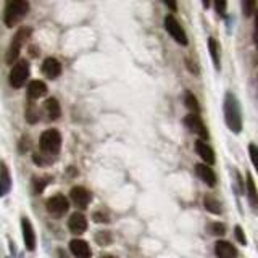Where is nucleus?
<instances>
[{
  "instance_id": "30",
  "label": "nucleus",
  "mask_w": 258,
  "mask_h": 258,
  "mask_svg": "<svg viewBox=\"0 0 258 258\" xmlns=\"http://www.w3.org/2000/svg\"><path fill=\"white\" fill-rule=\"evenodd\" d=\"M163 2H165V5H166L168 8H171L173 12L177 10V2H176V0H163Z\"/></svg>"
},
{
  "instance_id": "24",
  "label": "nucleus",
  "mask_w": 258,
  "mask_h": 258,
  "mask_svg": "<svg viewBox=\"0 0 258 258\" xmlns=\"http://www.w3.org/2000/svg\"><path fill=\"white\" fill-rule=\"evenodd\" d=\"M242 10L245 16H252L255 12V0H242Z\"/></svg>"
},
{
  "instance_id": "4",
  "label": "nucleus",
  "mask_w": 258,
  "mask_h": 258,
  "mask_svg": "<svg viewBox=\"0 0 258 258\" xmlns=\"http://www.w3.org/2000/svg\"><path fill=\"white\" fill-rule=\"evenodd\" d=\"M28 78H29V63L26 60H20V61L13 63L10 76H8L10 86L15 89H21L24 84H26Z\"/></svg>"
},
{
  "instance_id": "5",
  "label": "nucleus",
  "mask_w": 258,
  "mask_h": 258,
  "mask_svg": "<svg viewBox=\"0 0 258 258\" xmlns=\"http://www.w3.org/2000/svg\"><path fill=\"white\" fill-rule=\"evenodd\" d=\"M60 147H61V136L58 133V129H47V131L42 133V136H40V149L45 153L55 155V153L60 152Z\"/></svg>"
},
{
  "instance_id": "31",
  "label": "nucleus",
  "mask_w": 258,
  "mask_h": 258,
  "mask_svg": "<svg viewBox=\"0 0 258 258\" xmlns=\"http://www.w3.org/2000/svg\"><path fill=\"white\" fill-rule=\"evenodd\" d=\"M213 232L215 234H224V228H223L220 223H215L213 224Z\"/></svg>"
},
{
  "instance_id": "18",
  "label": "nucleus",
  "mask_w": 258,
  "mask_h": 258,
  "mask_svg": "<svg viewBox=\"0 0 258 258\" xmlns=\"http://www.w3.org/2000/svg\"><path fill=\"white\" fill-rule=\"evenodd\" d=\"M10 187H12V179H10V173H8V168L5 163H0V197H4L10 190Z\"/></svg>"
},
{
  "instance_id": "28",
  "label": "nucleus",
  "mask_w": 258,
  "mask_h": 258,
  "mask_svg": "<svg viewBox=\"0 0 258 258\" xmlns=\"http://www.w3.org/2000/svg\"><path fill=\"white\" fill-rule=\"evenodd\" d=\"M248 150H250V157H252V163L256 166V158H258V155H256V147H255V144H250Z\"/></svg>"
},
{
  "instance_id": "25",
  "label": "nucleus",
  "mask_w": 258,
  "mask_h": 258,
  "mask_svg": "<svg viewBox=\"0 0 258 258\" xmlns=\"http://www.w3.org/2000/svg\"><path fill=\"white\" fill-rule=\"evenodd\" d=\"M215 8L218 16H226V8H228V0H215Z\"/></svg>"
},
{
  "instance_id": "14",
  "label": "nucleus",
  "mask_w": 258,
  "mask_h": 258,
  "mask_svg": "<svg viewBox=\"0 0 258 258\" xmlns=\"http://www.w3.org/2000/svg\"><path fill=\"white\" fill-rule=\"evenodd\" d=\"M196 173H197V176L200 177L202 181L210 185V187H213V185L216 184V174H215V171L208 165L197 163L196 165Z\"/></svg>"
},
{
  "instance_id": "1",
  "label": "nucleus",
  "mask_w": 258,
  "mask_h": 258,
  "mask_svg": "<svg viewBox=\"0 0 258 258\" xmlns=\"http://www.w3.org/2000/svg\"><path fill=\"white\" fill-rule=\"evenodd\" d=\"M224 118L226 124L232 133L239 134L242 131V115H240V107L237 99L231 92L226 94L224 99Z\"/></svg>"
},
{
  "instance_id": "21",
  "label": "nucleus",
  "mask_w": 258,
  "mask_h": 258,
  "mask_svg": "<svg viewBox=\"0 0 258 258\" xmlns=\"http://www.w3.org/2000/svg\"><path fill=\"white\" fill-rule=\"evenodd\" d=\"M205 208L208 210V212H212L215 215H220L221 213V205H220V202H218L213 196H207L205 197Z\"/></svg>"
},
{
  "instance_id": "34",
  "label": "nucleus",
  "mask_w": 258,
  "mask_h": 258,
  "mask_svg": "<svg viewBox=\"0 0 258 258\" xmlns=\"http://www.w3.org/2000/svg\"><path fill=\"white\" fill-rule=\"evenodd\" d=\"M102 258H115V256H110V255H105V256H102Z\"/></svg>"
},
{
  "instance_id": "22",
  "label": "nucleus",
  "mask_w": 258,
  "mask_h": 258,
  "mask_svg": "<svg viewBox=\"0 0 258 258\" xmlns=\"http://www.w3.org/2000/svg\"><path fill=\"white\" fill-rule=\"evenodd\" d=\"M185 107H187L192 113H196V115H199L200 111V105H199V100L194 97V94L187 92L185 94Z\"/></svg>"
},
{
  "instance_id": "26",
  "label": "nucleus",
  "mask_w": 258,
  "mask_h": 258,
  "mask_svg": "<svg viewBox=\"0 0 258 258\" xmlns=\"http://www.w3.org/2000/svg\"><path fill=\"white\" fill-rule=\"evenodd\" d=\"M95 240L99 242L100 245H107L111 242V236H110V232H97Z\"/></svg>"
},
{
  "instance_id": "10",
  "label": "nucleus",
  "mask_w": 258,
  "mask_h": 258,
  "mask_svg": "<svg viewBox=\"0 0 258 258\" xmlns=\"http://www.w3.org/2000/svg\"><path fill=\"white\" fill-rule=\"evenodd\" d=\"M21 229H23V240H24V245L32 252V250L36 248V234H34V229H32V224L28 218H23L21 220Z\"/></svg>"
},
{
  "instance_id": "23",
  "label": "nucleus",
  "mask_w": 258,
  "mask_h": 258,
  "mask_svg": "<svg viewBox=\"0 0 258 258\" xmlns=\"http://www.w3.org/2000/svg\"><path fill=\"white\" fill-rule=\"evenodd\" d=\"M247 190H248V196L250 200H252V205H256V190H255V182H253V177L252 176H247Z\"/></svg>"
},
{
  "instance_id": "17",
  "label": "nucleus",
  "mask_w": 258,
  "mask_h": 258,
  "mask_svg": "<svg viewBox=\"0 0 258 258\" xmlns=\"http://www.w3.org/2000/svg\"><path fill=\"white\" fill-rule=\"evenodd\" d=\"M28 94H29V99L31 100H36V99H40V97H44L47 94V86L44 81H31L29 86H28Z\"/></svg>"
},
{
  "instance_id": "12",
  "label": "nucleus",
  "mask_w": 258,
  "mask_h": 258,
  "mask_svg": "<svg viewBox=\"0 0 258 258\" xmlns=\"http://www.w3.org/2000/svg\"><path fill=\"white\" fill-rule=\"evenodd\" d=\"M68 228L73 234H76V236H79V234H83L86 229H87V220L86 216L83 213H73L70 216V221H68Z\"/></svg>"
},
{
  "instance_id": "11",
  "label": "nucleus",
  "mask_w": 258,
  "mask_h": 258,
  "mask_svg": "<svg viewBox=\"0 0 258 258\" xmlns=\"http://www.w3.org/2000/svg\"><path fill=\"white\" fill-rule=\"evenodd\" d=\"M70 250L76 258H91V255H92L91 248H89V244L83 239H73L70 242Z\"/></svg>"
},
{
  "instance_id": "15",
  "label": "nucleus",
  "mask_w": 258,
  "mask_h": 258,
  "mask_svg": "<svg viewBox=\"0 0 258 258\" xmlns=\"http://www.w3.org/2000/svg\"><path fill=\"white\" fill-rule=\"evenodd\" d=\"M215 253L218 258H234L237 255V250L228 240H218L215 244Z\"/></svg>"
},
{
  "instance_id": "27",
  "label": "nucleus",
  "mask_w": 258,
  "mask_h": 258,
  "mask_svg": "<svg viewBox=\"0 0 258 258\" xmlns=\"http://www.w3.org/2000/svg\"><path fill=\"white\" fill-rule=\"evenodd\" d=\"M26 118H28V121L29 123H36V119H37V111H36V108H34V105H29L28 107V111H26Z\"/></svg>"
},
{
  "instance_id": "2",
  "label": "nucleus",
  "mask_w": 258,
  "mask_h": 258,
  "mask_svg": "<svg viewBox=\"0 0 258 258\" xmlns=\"http://www.w3.org/2000/svg\"><path fill=\"white\" fill-rule=\"evenodd\" d=\"M29 12L28 0H8L4 13V21L7 28H13L16 23H20Z\"/></svg>"
},
{
  "instance_id": "13",
  "label": "nucleus",
  "mask_w": 258,
  "mask_h": 258,
  "mask_svg": "<svg viewBox=\"0 0 258 258\" xmlns=\"http://www.w3.org/2000/svg\"><path fill=\"white\" fill-rule=\"evenodd\" d=\"M42 73L48 79H56L61 75V64L56 58H45L42 63Z\"/></svg>"
},
{
  "instance_id": "20",
  "label": "nucleus",
  "mask_w": 258,
  "mask_h": 258,
  "mask_svg": "<svg viewBox=\"0 0 258 258\" xmlns=\"http://www.w3.org/2000/svg\"><path fill=\"white\" fill-rule=\"evenodd\" d=\"M208 48H210V55H212V60L216 70L221 68V60H220V44L216 42L215 37L208 39Z\"/></svg>"
},
{
  "instance_id": "32",
  "label": "nucleus",
  "mask_w": 258,
  "mask_h": 258,
  "mask_svg": "<svg viewBox=\"0 0 258 258\" xmlns=\"http://www.w3.org/2000/svg\"><path fill=\"white\" fill-rule=\"evenodd\" d=\"M94 218H95V221H97V223H103V221H108V220H107V216H103V215H99V213H95V216H94Z\"/></svg>"
},
{
  "instance_id": "33",
  "label": "nucleus",
  "mask_w": 258,
  "mask_h": 258,
  "mask_svg": "<svg viewBox=\"0 0 258 258\" xmlns=\"http://www.w3.org/2000/svg\"><path fill=\"white\" fill-rule=\"evenodd\" d=\"M210 4H212V2H210V0H202V5H204V8H208V7H210Z\"/></svg>"
},
{
  "instance_id": "8",
  "label": "nucleus",
  "mask_w": 258,
  "mask_h": 258,
  "mask_svg": "<svg viewBox=\"0 0 258 258\" xmlns=\"http://www.w3.org/2000/svg\"><path fill=\"white\" fill-rule=\"evenodd\" d=\"M184 124L187 126L192 133H196L200 137V141L208 139V133H207V127L204 124V121H202V118L199 115H196V113H190V115L185 116Z\"/></svg>"
},
{
  "instance_id": "6",
  "label": "nucleus",
  "mask_w": 258,
  "mask_h": 258,
  "mask_svg": "<svg viewBox=\"0 0 258 258\" xmlns=\"http://www.w3.org/2000/svg\"><path fill=\"white\" fill-rule=\"evenodd\" d=\"M165 29L168 31V34L171 36L177 44H181V45L189 44V39H187V34H185L184 28L181 26V23L177 21L173 15L165 16Z\"/></svg>"
},
{
  "instance_id": "3",
  "label": "nucleus",
  "mask_w": 258,
  "mask_h": 258,
  "mask_svg": "<svg viewBox=\"0 0 258 258\" xmlns=\"http://www.w3.org/2000/svg\"><path fill=\"white\" fill-rule=\"evenodd\" d=\"M31 36V29L29 28H20L18 31L15 32V36L12 37V42L8 45V50H7V63L8 64H13L16 60H18L20 52L26 42V39Z\"/></svg>"
},
{
  "instance_id": "29",
  "label": "nucleus",
  "mask_w": 258,
  "mask_h": 258,
  "mask_svg": "<svg viewBox=\"0 0 258 258\" xmlns=\"http://www.w3.org/2000/svg\"><path fill=\"white\" fill-rule=\"evenodd\" d=\"M236 237H237V240L240 242V244H245V236H244V232H242V229H240V226H236Z\"/></svg>"
},
{
  "instance_id": "16",
  "label": "nucleus",
  "mask_w": 258,
  "mask_h": 258,
  "mask_svg": "<svg viewBox=\"0 0 258 258\" xmlns=\"http://www.w3.org/2000/svg\"><path fill=\"white\" fill-rule=\"evenodd\" d=\"M196 150H197V153L200 155V158H204L205 160V165L208 163V165H213L215 163V153H213V150H212V147L205 142V141H197L196 142Z\"/></svg>"
},
{
  "instance_id": "19",
  "label": "nucleus",
  "mask_w": 258,
  "mask_h": 258,
  "mask_svg": "<svg viewBox=\"0 0 258 258\" xmlns=\"http://www.w3.org/2000/svg\"><path fill=\"white\" fill-rule=\"evenodd\" d=\"M45 111L50 119H58L60 115H61V108H60V103L56 99H53V97H50V99L45 100Z\"/></svg>"
},
{
  "instance_id": "9",
  "label": "nucleus",
  "mask_w": 258,
  "mask_h": 258,
  "mask_svg": "<svg viewBox=\"0 0 258 258\" xmlns=\"http://www.w3.org/2000/svg\"><path fill=\"white\" fill-rule=\"evenodd\" d=\"M70 197L73 200V204H75L81 210L87 208V205L91 204V200H92L91 192H89L87 189H84V187H73L71 192H70Z\"/></svg>"
},
{
  "instance_id": "7",
  "label": "nucleus",
  "mask_w": 258,
  "mask_h": 258,
  "mask_svg": "<svg viewBox=\"0 0 258 258\" xmlns=\"http://www.w3.org/2000/svg\"><path fill=\"white\" fill-rule=\"evenodd\" d=\"M45 207H47V212L50 213L52 216L60 218V216H63L64 213L68 212L70 204H68V199L67 197L61 196V194H56V196H53L52 199L47 200Z\"/></svg>"
}]
</instances>
